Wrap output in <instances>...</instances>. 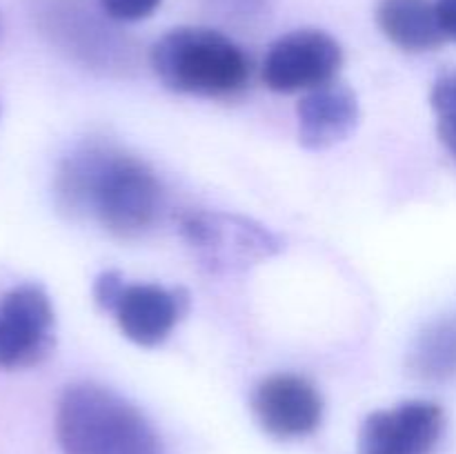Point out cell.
Listing matches in <instances>:
<instances>
[{
	"label": "cell",
	"mask_w": 456,
	"mask_h": 454,
	"mask_svg": "<svg viewBox=\"0 0 456 454\" xmlns=\"http://www.w3.org/2000/svg\"><path fill=\"white\" fill-rule=\"evenodd\" d=\"M53 196L65 216L92 218L125 240L150 231L163 209L154 169L107 141L83 142L62 158Z\"/></svg>",
	"instance_id": "6da1fadb"
},
{
	"label": "cell",
	"mask_w": 456,
	"mask_h": 454,
	"mask_svg": "<svg viewBox=\"0 0 456 454\" xmlns=\"http://www.w3.org/2000/svg\"><path fill=\"white\" fill-rule=\"evenodd\" d=\"M62 454H163L145 414L118 392L98 383H71L56 408Z\"/></svg>",
	"instance_id": "7a4b0ae2"
},
{
	"label": "cell",
	"mask_w": 456,
	"mask_h": 454,
	"mask_svg": "<svg viewBox=\"0 0 456 454\" xmlns=\"http://www.w3.org/2000/svg\"><path fill=\"white\" fill-rule=\"evenodd\" d=\"M150 65L178 93L234 98L245 92L252 61L230 36L208 27H176L154 43Z\"/></svg>",
	"instance_id": "3957f363"
},
{
	"label": "cell",
	"mask_w": 456,
	"mask_h": 454,
	"mask_svg": "<svg viewBox=\"0 0 456 454\" xmlns=\"http://www.w3.org/2000/svg\"><path fill=\"white\" fill-rule=\"evenodd\" d=\"M178 231L209 274H239L283 249L281 236L263 223L214 209L181 214Z\"/></svg>",
	"instance_id": "277c9868"
},
{
	"label": "cell",
	"mask_w": 456,
	"mask_h": 454,
	"mask_svg": "<svg viewBox=\"0 0 456 454\" xmlns=\"http://www.w3.org/2000/svg\"><path fill=\"white\" fill-rule=\"evenodd\" d=\"M40 34L89 69L123 74L134 65L132 45L94 13L85 0H29Z\"/></svg>",
	"instance_id": "5b68a950"
},
{
	"label": "cell",
	"mask_w": 456,
	"mask_h": 454,
	"mask_svg": "<svg viewBox=\"0 0 456 454\" xmlns=\"http://www.w3.org/2000/svg\"><path fill=\"white\" fill-rule=\"evenodd\" d=\"M56 343V314L49 294L22 283L0 294V369L43 363Z\"/></svg>",
	"instance_id": "8992f818"
},
{
	"label": "cell",
	"mask_w": 456,
	"mask_h": 454,
	"mask_svg": "<svg viewBox=\"0 0 456 454\" xmlns=\"http://www.w3.org/2000/svg\"><path fill=\"white\" fill-rule=\"evenodd\" d=\"M343 65V49L321 29H297L270 45L261 76L276 93H297L337 80Z\"/></svg>",
	"instance_id": "52a82bcc"
},
{
	"label": "cell",
	"mask_w": 456,
	"mask_h": 454,
	"mask_svg": "<svg viewBox=\"0 0 456 454\" xmlns=\"http://www.w3.org/2000/svg\"><path fill=\"white\" fill-rule=\"evenodd\" d=\"M252 412L265 434L279 441L303 439L323 421V396L301 374H270L254 387Z\"/></svg>",
	"instance_id": "ba28073f"
},
{
	"label": "cell",
	"mask_w": 456,
	"mask_h": 454,
	"mask_svg": "<svg viewBox=\"0 0 456 454\" xmlns=\"http://www.w3.org/2000/svg\"><path fill=\"white\" fill-rule=\"evenodd\" d=\"M444 427V408L432 401L377 409L361 426L359 454H435Z\"/></svg>",
	"instance_id": "9c48e42d"
},
{
	"label": "cell",
	"mask_w": 456,
	"mask_h": 454,
	"mask_svg": "<svg viewBox=\"0 0 456 454\" xmlns=\"http://www.w3.org/2000/svg\"><path fill=\"white\" fill-rule=\"evenodd\" d=\"M190 310V294L183 288L156 283H125L114 303L120 332L141 347H156L174 332Z\"/></svg>",
	"instance_id": "30bf717a"
},
{
	"label": "cell",
	"mask_w": 456,
	"mask_h": 454,
	"mask_svg": "<svg viewBox=\"0 0 456 454\" xmlns=\"http://www.w3.org/2000/svg\"><path fill=\"white\" fill-rule=\"evenodd\" d=\"M298 142L310 151H323L352 136L361 120L356 93L346 83L332 80L310 89L297 105Z\"/></svg>",
	"instance_id": "8fae6325"
},
{
	"label": "cell",
	"mask_w": 456,
	"mask_h": 454,
	"mask_svg": "<svg viewBox=\"0 0 456 454\" xmlns=\"http://www.w3.org/2000/svg\"><path fill=\"white\" fill-rule=\"evenodd\" d=\"M377 22L383 36L408 53L435 52L448 40L435 0H381Z\"/></svg>",
	"instance_id": "7c38bea8"
},
{
	"label": "cell",
	"mask_w": 456,
	"mask_h": 454,
	"mask_svg": "<svg viewBox=\"0 0 456 454\" xmlns=\"http://www.w3.org/2000/svg\"><path fill=\"white\" fill-rule=\"evenodd\" d=\"M408 369L423 383H448L456 378V320L428 325L410 347Z\"/></svg>",
	"instance_id": "4fadbf2b"
},
{
	"label": "cell",
	"mask_w": 456,
	"mask_h": 454,
	"mask_svg": "<svg viewBox=\"0 0 456 454\" xmlns=\"http://www.w3.org/2000/svg\"><path fill=\"white\" fill-rule=\"evenodd\" d=\"M430 102L436 116V132L441 142L456 160V67L444 69L436 76Z\"/></svg>",
	"instance_id": "5bb4252c"
},
{
	"label": "cell",
	"mask_w": 456,
	"mask_h": 454,
	"mask_svg": "<svg viewBox=\"0 0 456 454\" xmlns=\"http://www.w3.org/2000/svg\"><path fill=\"white\" fill-rule=\"evenodd\" d=\"M101 12L116 22H138L150 18L163 0H96Z\"/></svg>",
	"instance_id": "9a60e30c"
},
{
	"label": "cell",
	"mask_w": 456,
	"mask_h": 454,
	"mask_svg": "<svg viewBox=\"0 0 456 454\" xmlns=\"http://www.w3.org/2000/svg\"><path fill=\"white\" fill-rule=\"evenodd\" d=\"M125 279L118 270H105L98 274V279L94 280V303L101 312H111L114 310V303L118 298L120 289H123Z\"/></svg>",
	"instance_id": "2e32d148"
},
{
	"label": "cell",
	"mask_w": 456,
	"mask_h": 454,
	"mask_svg": "<svg viewBox=\"0 0 456 454\" xmlns=\"http://www.w3.org/2000/svg\"><path fill=\"white\" fill-rule=\"evenodd\" d=\"M435 3L444 34L448 36V40L456 43V0H435Z\"/></svg>",
	"instance_id": "e0dca14e"
},
{
	"label": "cell",
	"mask_w": 456,
	"mask_h": 454,
	"mask_svg": "<svg viewBox=\"0 0 456 454\" xmlns=\"http://www.w3.org/2000/svg\"><path fill=\"white\" fill-rule=\"evenodd\" d=\"M0 36H3V16H0Z\"/></svg>",
	"instance_id": "ac0fdd59"
}]
</instances>
